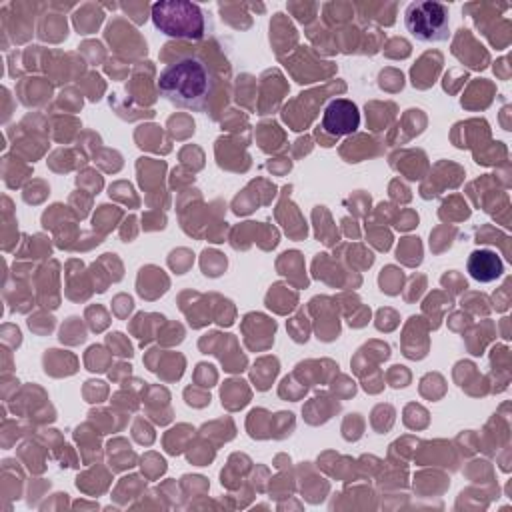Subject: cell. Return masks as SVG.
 <instances>
[{
  "mask_svg": "<svg viewBox=\"0 0 512 512\" xmlns=\"http://www.w3.org/2000/svg\"><path fill=\"white\" fill-rule=\"evenodd\" d=\"M322 128L330 136L354 134L360 128V110L348 98H334L322 112Z\"/></svg>",
  "mask_w": 512,
  "mask_h": 512,
  "instance_id": "cell-4",
  "label": "cell"
},
{
  "mask_svg": "<svg viewBox=\"0 0 512 512\" xmlns=\"http://www.w3.org/2000/svg\"><path fill=\"white\" fill-rule=\"evenodd\" d=\"M152 24L170 38L200 40L206 34V16L202 8L186 0H160L152 4Z\"/></svg>",
  "mask_w": 512,
  "mask_h": 512,
  "instance_id": "cell-2",
  "label": "cell"
},
{
  "mask_svg": "<svg viewBox=\"0 0 512 512\" xmlns=\"http://www.w3.org/2000/svg\"><path fill=\"white\" fill-rule=\"evenodd\" d=\"M466 268H468V274H470L474 280L486 284V282H494L496 278L502 276V272H504V262H502V258L498 256V252L488 250V248H480V250H474V252L468 256Z\"/></svg>",
  "mask_w": 512,
  "mask_h": 512,
  "instance_id": "cell-5",
  "label": "cell"
},
{
  "mask_svg": "<svg viewBox=\"0 0 512 512\" xmlns=\"http://www.w3.org/2000/svg\"><path fill=\"white\" fill-rule=\"evenodd\" d=\"M404 26L418 42H442L450 34L448 6L432 0L412 2L404 12Z\"/></svg>",
  "mask_w": 512,
  "mask_h": 512,
  "instance_id": "cell-3",
  "label": "cell"
},
{
  "mask_svg": "<svg viewBox=\"0 0 512 512\" xmlns=\"http://www.w3.org/2000/svg\"><path fill=\"white\" fill-rule=\"evenodd\" d=\"M218 86L214 68L194 52L170 60L158 74L156 88L164 100L178 108L202 112L208 108Z\"/></svg>",
  "mask_w": 512,
  "mask_h": 512,
  "instance_id": "cell-1",
  "label": "cell"
}]
</instances>
